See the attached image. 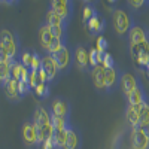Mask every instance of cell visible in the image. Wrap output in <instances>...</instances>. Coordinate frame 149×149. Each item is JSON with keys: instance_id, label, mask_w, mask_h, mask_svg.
<instances>
[{"instance_id": "cell-1", "label": "cell", "mask_w": 149, "mask_h": 149, "mask_svg": "<svg viewBox=\"0 0 149 149\" xmlns=\"http://www.w3.org/2000/svg\"><path fill=\"white\" fill-rule=\"evenodd\" d=\"M33 124L37 134V142L42 145L45 140L51 139L54 136V127H52V119H51V112L45 109L43 106H37L33 113Z\"/></svg>"}, {"instance_id": "cell-2", "label": "cell", "mask_w": 149, "mask_h": 149, "mask_svg": "<svg viewBox=\"0 0 149 149\" xmlns=\"http://www.w3.org/2000/svg\"><path fill=\"white\" fill-rule=\"evenodd\" d=\"M0 42L6 48L10 58L18 60V54H21L19 52V39L14 31L9 29H2L0 30Z\"/></svg>"}, {"instance_id": "cell-3", "label": "cell", "mask_w": 149, "mask_h": 149, "mask_svg": "<svg viewBox=\"0 0 149 149\" xmlns=\"http://www.w3.org/2000/svg\"><path fill=\"white\" fill-rule=\"evenodd\" d=\"M112 22H113L115 31H116L119 36L128 34L130 27H131V24H133L130 15L127 14V10L122 9V8H116V9L113 10V14H112Z\"/></svg>"}, {"instance_id": "cell-4", "label": "cell", "mask_w": 149, "mask_h": 149, "mask_svg": "<svg viewBox=\"0 0 149 149\" xmlns=\"http://www.w3.org/2000/svg\"><path fill=\"white\" fill-rule=\"evenodd\" d=\"M51 9L64 19V22H70L73 18V2L69 0H52L51 2Z\"/></svg>"}, {"instance_id": "cell-5", "label": "cell", "mask_w": 149, "mask_h": 149, "mask_svg": "<svg viewBox=\"0 0 149 149\" xmlns=\"http://www.w3.org/2000/svg\"><path fill=\"white\" fill-rule=\"evenodd\" d=\"M148 30L139 24L133 22L131 27H130V31H128V40H130V45H146L148 42Z\"/></svg>"}, {"instance_id": "cell-6", "label": "cell", "mask_w": 149, "mask_h": 149, "mask_svg": "<svg viewBox=\"0 0 149 149\" xmlns=\"http://www.w3.org/2000/svg\"><path fill=\"white\" fill-rule=\"evenodd\" d=\"M73 61L76 67L82 72H91V66H90V51H86L85 46H76L73 54Z\"/></svg>"}, {"instance_id": "cell-7", "label": "cell", "mask_w": 149, "mask_h": 149, "mask_svg": "<svg viewBox=\"0 0 149 149\" xmlns=\"http://www.w3.org/2000/svg\"><path fill=\"white\" fill-rule=\"evenodd\" d=\"M130 55L137 66L146 67L149 64V51L146 45H130Z\"/></svg>"}, {"instance_id": "cell-8", "label": "cell", "mask_w": 149, "mask_h": 149, "mask_svg": "<svg viewBox=\"0 0 149 149\" xmlns=\"http://www.w3.org/2000/svg\"><path fill=\"white\" fill-rule=\"evenodd\" d=\"M49 112H51V115H54V116H60V118L69 119L70 106H69V103L64 100V98L55 97L54 100L51 102V106H49Z\"/></svg>"}, {"instance_id": "cell-9", "label": "cell", "mask_w": 149, "mask_h": 149, "mask_svg": "<svg viewBox=\"0 0 149 149\" xmlns=\"http://www.w3.org/2000/svg\"><path fill=\"white\" fill-rule=\"evenodd\" d=\"M40 69L46 73V76H48V81L49 82H52L55 78H57V74H58V66L55 63V60L52 58V55H43L42 57V61H40Z\"/></svg>"}, {"instance_id": "cell-10", "label": "cell", "mask_w": 149, "mask_h": 149, "mask_svg": "<svg viewBox=\"0 0 149 149\" xmlns=\"http://www.w3.org/2000/svg\"><path fill=\"white\" fill-rule=\"evenodd\" d=\"M22 140L29 148L33 146H39V142H37V134H36V128L33 121H26L22 125Z\"/></svg>"}, {"instance_id": "cell-11", "label": "cell", "mask_w": 149, "mask_h": 149, "mask_svg": "<svg viewBox=\"0 0 149 149\" xmlns=\"http://www.w3.org/2000/svg\"><path fill=\"white\" fill-rule=\"evenodd\" d=\"M52 58L55 60V63H57L60 72H67V70L70 69V64H72V54H70V51H69L67 46H64L60 52L54 54Z\"/></svg>"}, {"instance_id": "cell-12", "label": "cell", "mask_w": 149, "mask_h": 149, "mask_svg": "<svg viewBox=\"0 0 149 149\" xmlns=\"http://www.w3.org/2000/svg\"><path fill=\"white\" fill-rule=\"evenodd\" d=\"M91 78L95 90L98 91H106V69L103 66H97L91 69Z\"/></svg>"}, {"instance_id": "cell-13", "label": "cell", "mask_w": 149, "mask_h": 149, "mask_svg": "<svg viewBox=\"0 0 149 149\" xmlns=\"http://www.w3.org/2000/svg\"><path fill=\"white\" fill-rule=\"evenodd\" d=\"M2 86H3V93H5V95L8 97V100L15 102V103L21 100L19 93H18V81H15V79L10 78V79H8L6 82H3Z\"/></svg>"}, {"instance_id": "cell-14", "label": "cell", "mask_w": 149, "mask_h": 149, "mask_svg": "<svg viewBox=\"0 0 149 149\" xmlns=\"http://www.w3.org/2000/svg\"><path fill=\"white\" fill-rule=\"evenodd\" d=\"M137 85H139L137 79H136L131 73L125 72V73L121 74V90H122L124 94H125V97L131 95V93L137 88Z\"/></svg>"}, {"instance_id": "cell-15", "label": "cell", "mask_w": 149, "mask_h": 149, "mask_svg": "<svg viewBox=\"0 0 149 149\" xmlns=\"http://www.w3.org/2000/svg\"><path fill=\"white\" fill-rule=\"evenodd\" d=\"M37 34H39V42H40V46L45 52H48L49 49V45L52 43L54 40V36L51 33V27L48 26L46 22H43L42 26L39 27V31H37Z\"/></svg>"}, {"instance_id": "cell-16", "label": "cell", "mask_w": 149, "mask_h": 149, "mask_svg": "<svg viewBox=\"0 0 149 149\" xmlns=\"http://www.w3.org/2000/svg\"><path fill=\"white\" fill-rule=\"evenodd\" d=\"M86 30L90 31V34H100L104 31V27H106V21L104 18L100 15V14H95L88 22L85 24Z\"/></svg>"}, {"instance_id": "cell-17", "label": "cell", "mask_w": 149, "mask_h": 149, "mask_svg": "<svg viewBox=\"0 0 149 149\" xmlns=\"http://www.w3.org/2000/svg\"><path fill=\"white\" fill-rule=\"evenodd\" d=\"M131 146L133 149H149V139L139 128H133L131 131Z\"/></svg>"}, {"instance_id": "cell-18", "label": "cell", "mask_w": 149, "mask_h": 149, "mask_svg": "<svg viewBox=\"0 0 149 149\" xmlns=\"http://www.w3.org/2000/svg\"><path fill=\"white\" fill-rule=\"evenodd\" d=\"M127 102H128V106H142L143 103L148 102V97H146V93L143 90L142 84H139L137 88L131 93V95L127 97Z\"/></svg>"}, {"instance_id": "cell-19", "label": "cell", "mask_w": 149, "mask_h": 149, "mask_svg": "<svg viewBox=\"0 0 149 149\" xmlns=\"http://www.w3.org/2000/svg\"><path fill=\"white\" fill-rule=\"evenodd\" d=\"M125 118L131 125V128H137L140 124V106H127Z\"/></svg>"}, {"instance_id": "cell-20", "label": "cell", "mask_w": 149, "mask_h": 149, "mask_svg": "<svg viewBox=\"0 0 149 149\" xmlns=\"http://www.w3.org/2000/svg\"><path fill=\"white\" fill-rule=\"evenodd\" d=\"M79 148H81V136L70 125L69 131H67V140H66V145L63 149H79Z\"/></svg>"}, {"instance_id": "cell-21", "label": "cell", "mask_w": 149, "mask_h": 149, "mask_svg": "<svg viewBox=\"0 0 149 149\" xmlns=\"http://www.w3.org/2000/svg\"><path fill=\"white\" fill-rule=\"evenodd\" d=\"M118 84V72L115 67L106 69V91H113Z\"/></svg>"}, {"instance_id": "cell-22", "label": "cell", "mask_w": 149, "mask_h": 149, "mask_svg": "<svg viewBox=\"0 0 149 149\" xmlns=\"http://www.w3.org/2000/svg\"><path fill=\"white\" fill-rule=\"evenodd\" d=\"M49 27H55V26H63V24H66V26H69L67 22H64V19L61 18L60 15H57L55 12L49 8L48 12H46V21H45Z\"/></svg>"}, {"instance_id": "cell-23", "label": "cell", "mask_w": 149, "mask_h": 149, "mask_svg": "<svg viewBox=\"0 0 149 149\" xmlns=\"http://www.w3.org/2000/svg\"><path fill=\"white\" fill-rule=\"evenodd\" d=\"M67 130H54V136H52V139L55 142V146L57 149H63L64 145H66V140H67Z\"/></svg>"}, {"instance_id": "cell-24", "label": "cell", "mask_w": 149, "mask_h": 149, "mask_svg": "<svg viewBox=\"0 0 149 149\" xmlns=\"http://www.w3.org/2000/svg\"><path fill=\"white\" fill-rule=\"evenodd\" d=\"M51 33L54 36V39H58L61 42L67 40V26L63 24V26H55V27H51Z\"/></svg>"}, {"instance_id": "cell-25", "label": "cell", "mask_w": 149, "mask_h": 149, "mask_svg": "<svg viewBox=\"0 0 149 149\" xmlns=\"http://www.w3.org/2000/svg\"><path fill=\"white\" fill-rule=\"evenodd\" d=\"M33 57H34V51H29V49H24V51H21V54H19V61L22 63L24 67H27L29 70H31Z\"/></svg>"}, {"instance_id": "cell-26", "label": "cell", "mask_w": 149, "mask_h": 149, "mask_svg": "<svg viewBox=\"0 0 149 149\" xmlns=\"http://www.w3.org/2000/svg\"><path fill=\"white\" fill-rule=\"evenodd\" d=\"M127 5L134 12H142V10L148 9L149 2H146V0H130V2H127Z\"/></svg>"}, {"instance_id": "cell-27", "label": "cell", "mask_w": 149, "mask_h": 149, "mask_svg": "<svg viewBox=\"0 0 149 149\" xmlns=\"http://www.w3.org/2000/svg\"><path fill=\"white\" fill-rule=\"evenodd\" d=\"M102 57H103V54H100L95 48L90 49V66H91V69H94L97 66H102Z\"/></svg>"}, {"instance_id": "cell-28", "label": "cell", "mask_w": 149, "mask_h": 149, "mask_svg": "<svg viewBox=\"0 0 149 149\" xmlns=\"http://www.w3.org/2000/svg\"><path fill=\"white\" fill-rule=\"evenodd\" d=\"M95 14H98V12H97V9H95L94 6H91V5L84 6V8H82V21L86 24Z\"/></svg>"}, {"instance_id": "cell-29", "label": "cell", "mask_w": 149, "mask_h": 149, "mask_svg": "<svg viewBox=\"0 0 149 149\" xmlns=\"http://www.w3.org/2000/svg\"><path fill=\"white\" fill-rule=\"evenodd\" d=\"M8 79H10V64L0 61V84L6 82Z\"/></svg>"}, {"instance_id": "cell-30", "label": "cell", "mask_w": 149, "mask_h": 149, "mask_svg": "<svg viewBox=\"0 0 149 149\" xmlns=\"http://www.w3.org/2000/svg\"><path fill=\"white\" fill-rule=\"evenodd\" d=\"M64 46H66V43H64V42H61V40H58V39H54V40H52V43L49 45L48 54H49V55H54V54L60 52Z\"/></svg>"}, {"instance_id": "cell-31", "label": "cell", "mask_w": 149, "mask_h": 149, "mask_svg": "<svg viewBox=\"0 0 149 149\" xmlns=\"http://www.w3.org/2000/svg\"><path fill=\"white\" fill-rule=\"evenodd\" d=\"M33 91L36 93V95H37V97H40V98L48 97V95H49V93H51V91H49V85H48V84H39V85H37L36 88L33 90Z\"/></svg>"}, {"instance_id": "cell-32", "label": "cell", "mask_w": 149, "mask_h": 149, "mask_svg": "<svg viewBox=\"0 0 149 149\" xmlns=\"http://www.w3.org/2000/svg\"><path fill=\"white\" fill-rule=\"evenodd\" d=\"M107 48H109L107 40L104 39L103 36H98L97 40H95V49H97L100 54H104V52H107Z\"/></svg>"}, {"instance_id": "cell-33", "label": "cell", "mask_w": 149, "mask_h": 149, "mask_svg": "<svg viewBox=\"0 0 149 149\" xmlns=\"http://www.w3.org/2000/svg\"><path fill=\"white\" fill-rule=\"evenodd\" d=\"M0 61H2V63H9L10 66L17 61V60H14V58L9 57V54H8V51H6V48L3 46L2 42H0Z\"/></svg>"}, {"instance_id": "cell-34", "label": "cell", "mask_w": 149, "mask_h": 149, "mask_svg": "<svg viewBox=\"0 0 149 149\" xmlns=\"http://www.w3.org/2000/svg\"><path fill=\"white\" fill-rule=\"evenodd\" d=\"M102 66L104 69H112V67H115V60L113 57H112L109 52H104L103 57H102Z\"/></svg>"}, {"instance_id": "cell-35", "label": "cell", "mask_w": 149, "mask_h": 149, "mask_svg": "<svg viewBox=\"0 0 149 149\" xmlns=\"http://www.w3.org/2000/svg\"><path fill=\"white\" fill-rule=\"evenodd\" d=\"M149 122V100L140 106V124Z\"/></svg>"}, {"instance_id": "cell-36", "label": "cell", "mask_w": 149, "mask_h": 149, "mask_svg": "<svg viewBox=\"0 0 149 149\" xmlns=\"http://www.w3.org/2000/svg\"><path fill=\"white\" fill-rule=\"evenodd\" d=\"M18 93H19V97L22 98L24 95H27L31 93V88L29 82H24V81H18Z\"/></svg>"}, {"instance_id": "cell-37", "label": "cell", "mask_w": 149, "mask_h": 149, "mask_svg": "<svg viewBox=\"0 0 149 149\" xmlns=\"http://www.w3.org/2000/svg\"><path fill=\"white\" fill-rule=\"evenodd\" d=\"M39 84H42L40 82V79H39V74H37V72H30V76H29V85H30V88L31 90H34Z\"/></svg>"}, {"instance_id": "cell-38", "label": "cell", "mask_w": 149, "mask_h": 149, "mask_svg": "<svg viewBox=\"0 0 149 149\" xmlns=\"http://www.w3.org/2000/svg\"><path fill=\"white\" fill-rule=\"evenodd\" d=\"M42 149H57V146H55V142H54V139L51 137V139L45 140V142L42 143Z\"/></svg>"}, {"instance_id": "cell-39", "label": "cell", "mask_w": 149, "mask_h": 149, "mask_svg": "<svg viewBox=\"0 0 149 149\" xmlns=\"http://www.w3.org/2000/svg\"><path fill=\"white\" fill-rule=\"evenodd\" d=\"M146 137L149 139V122H145V124H139V127H137Z\"/></svg>"}, {"instance_id": "cell-40", "label": "cell", "mask_w": 149, "mask_h": 149, "mask_svg": "<svg viewBox=\"0 0 149 149\" xmlns=\"http://www.w3.org/2000/svg\"><path fill=\"white\" fill-rule=\"evenodd\" d=\"M145 70H146V74H148V76H149V64L145 67Z\"/></svg>"}, {"instance_id": "cell-41", "label": "cell", "mask_w": 149, "mask_h": 149, "mask_svg": "<svg viewBox=\"0 0 149 149\" xmlns=\"http://www.w3.org/2000/svg\"><path fill=\"white\" fill-rule=\"evenodd\" d=\"M146 48H148V51H149V36H148V42H146Z\"/></svg>"}]
</instances>
